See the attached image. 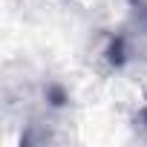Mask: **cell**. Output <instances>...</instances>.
<instances>
[{"label":"cell","instance_id":"obj_1","mask_svg":"<svg viewBox=\"0 0 147 147\" xmlns=\"http://www.w3.org/2000/svg\"><path fill=\"white\" fill-rule=\"evenodd\" d=\"M144 121H147V113H144Z\"/></svg>","mask_w":147,"mask_h":147}]
</instances>
